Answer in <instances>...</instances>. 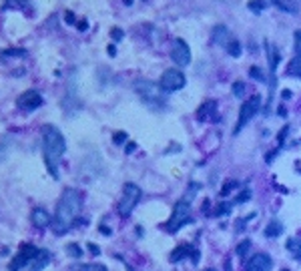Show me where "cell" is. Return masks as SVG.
Instances as JSON below:
<instances>
[{"label":"cell","mask_w":301,"mask_h":271,"mask_svg":"<svg viewBox=\"0 0 301 271\" xmlns=\"http://www.w3.org/2000/svg\"><path fill=\"white\" fill-rule=\"evenodd\" d=\"M185 257H193V263H197V259H199V251H197L193 245L181 243V245L171 253V261H173V263H179V261L185 259Z\"/></svg>","instance_id":"12"},{"label":"cell","mask_w":301,"mask_h":271,"mask_svg":"<svg viewBox=\"0 0 301 271\" xmlns=\"http://www.w3.org/2000/svg\"><path fill=\"white\" fill-rule=\"evenodd\" d=\"M273 261L267 253H255L247 263H245V271H271Z\"/></svg>","instance_id":"11"},{"label":"cell","mask_w":301,"mask_h":271,"mask_svg":"<svg viewBox=\"0 0 301 271\" xmlns=\"http://www.w3.org/2000/svg\"><path fill=\"white\" fill-rule=\"evenodd\" d=\"M89 249H91V253H95V255H99V247H95V245H93V243H91V245H89Z\"/></svg>","instance_id":"35"},{"label":"cell","mask_w":301,"mask_h":271,"mask_svg":"<svg viewBox=\"0 0 301 271\" xmlns=\"http://www.w3.org/2000/svg\"><path fill=\"white\" fill-rule=\"evenodd\" d=\"M281 231H283V225H281L279 221H269L265 235H267V237H277V235H281Z\"/></svg>","instance_id":"20"},{"label":"cell","mask_w":301,"mask_h":271,"mask_svg":"<svg viewBox=\"0 0 301 271\" xmlns=\"http://www.w3.org/2000/svg\"><path fill=\"white\" fill-rule=\"evenodd\" d=\"M101 233H105V235H109V233H111V231H109V229H107V227H103V225H101Z\"/></svg>","instance_id":"36"},{"label":"cell","mask_w":301,"mask_h":271,"mask_svg":"<svg viewBox=\"0 0 301 271\" xmlns=\"http://www.w3.org/2000/svg\"><path fill=\"white\" fill-rule=\"evenodd\" d=\"M233 95H235V97H243V95H245V85H243L241 81H237V83L233 85Z\"/></svg>","instance_id":"25"},{"label":"cell","mask_w":301,"mask_h":271,"mask_svg":"<svg viewBox=\"0 0 301 271\" xmlns=\"http://www.w3.org/2000/svg\"><path fill=\"white\" fill-rule=\"evenodd\" d=\"M289 251H291V255L301 261V239H295V237H291V239H287V245H285Z\"/></svg>","instance_id":"19"},{"label":"cell","mask_w":301,"mask_h":271,"mask_svg":"<svg viewBox=\"0 0 301 271\" xmlns=\"http://www.w3.org/2000/svg\"><path fill=\"white\" fill-rule=\"evenodd\" d=\"M141 195H143V191H141L139 185L127 183V185L123 187V197L119 199V213H121L123 217H129V215L133 213V209L137 207V203L141 201Z\"/></svg>","instance_id":"5"},{"label":"cell","mask_w":301,"mask_h":271,"mask_svg":"<svg viewBox=\"0 0 301 271\" xmlns=\"http://www.w3.org/2000/svg\"><path fill=\"white\" fill-rule=\"evenodd\" d=\"M38 253H40V249H36V247L30 245V243H24V245L20 247V253H18V255L14 257V261L10 263V271H20L22 267L30 265Z\"/></svg>","instance_id":"8"},{"label":"cell","mask_w":301,"mask_h":271,"mask_svg":"<svg viewBox=\"0 0 301 271\" xmlns=\"http://www.w3.org/2000/svg\"><path fill=\"white\" fill-rule=\"evenodd\" d=\"M191 201H193V197H185V199H181V201H177V205H175V209H173V215H171V219L167 221V225H165V229L169 231V233H177L183 225H187V223H191L193 219H191Z\"/></svg>","instance_id":"3"},{"label":"cell","mask_w":301,"mask_h":271,"mask_svg":"<svg viewBox=\"0 0 301 271\" xmlns=\"http://www.w3.org/2000/svg\"><path fill=\"white\" fill-rule=\"evenodd\" d=\"M40 105H42V97H40V93H36V91H26V93H22V95L18 97V107H20L22 111H26V113L36 111Z\"/></svg>","instance_id":"10"},{"label":"cell","mask_w":301,"mask_h":271,"mask_svg":"<svg viewBox=\"0 0 301 271\" xmlns=\"http://www.w3.org/2000/svg\"><path fill=\"white\" fill-rule=\"evenodd\" d=\"M113 141H115L117 145H121V143H125V141H127V133H117Z\"/></svg>","instance_id":"31"},{"label":"cell","mask_w":301,"mask_h":271,"mask_svg":"<svg viewBox=\"0 0 301 271\" xmlns=\"http://www.w3.org/2000/svg\"><path fill=\"white\" fill-rule=\"evenodd\" d=\"M171 58L175 60V64L179 66H187L191 62V48L189 44L183 40V38H177L175 44H173V50H171Z\"/></svg>","instance_id":"9"},{"label":"cell","mask_w":301,"mask_h":271,"mask_svg":"<svg viewBox=\"0 0 301 271\" xmlns=\"http://www.w3.org/2000/svg\"><path fill=\"white\" fill-rule=\"evenodd\" d=\"M113 38H115V40H121V38H123V30L113 28Z\"/></svg>","instance_id":"33"},{"label":"cell","mask_w":301,"mask_h":271,"mask_svg":"<svg viewBox=\"0 0 301 271\" xmlns=\"http://www.w3.org/2000/svg\"><path fill=\"white\" fill-rule=\"evenodd\" d=\"M229 30H227V26H215V30H213V42H217V44H229Z\"/></svg>","instance_id":"17"},{"label":"cell","mask_w":301,"mask_h":271,"mask_svg":"<svg viewBox=\"0 0 301 271\" xmlns=\"http://www.w3.org/2000/svg\"><path fill=\"white\" fill-rule=\"evenodd\" d=\"M185 85H187L185 75H183L179 69H169V71H165L163 77H161V83H159V87H161L165 93L181 91Z\"/></svg>","instance_id":"7"},{"label":"cell","mask_w":301,"mask_h":271,"mask_svg":"<svg viewBox=\"0 0 301 271\" xmlns=\"http://www.w3.org/2000/svg\"><path fill=\"white\" fill-rule=\"evenodd\" d=\"M227 48V52L233 56V58H237V56H241V42L239 40H235V38H231L229 40V44L225 46Z\"/></svg>","instance_id":"21"},{"label":"cell","mask_w":301,"mask_h":271,"mask_svg":"<svg viewBox=\"0 0 301 271\" xmlns=\"http://www.w3.org/2000/svg\"><path fill=\"white\" fill-rule=\"evenodd\" d=\"M273 6H277L279 10L287 12V14H297L299 12V4L295 0H269Z\"/></svg>","instance_id":"16"},{"label":"cell","mask_w":301,"mask_h":271,"mask_svg":"<svg viewBox=\"0 0 301 271\" xmlns=\"http://www.w3.org/2000/svg\"><path fill=\"white\" fill-rule=\"evenodd\" d=\"M285 73H287L289 77L301 79V52L299 54H295V56L289 60V64H287V69H285Z\"/></svg>","instance_id":"18"},{"label":"cell","mask_w":301,"mask_h":271,"mask_svg":"<svg viewBox=\"0 0 301 271\" xmlns=\"http://www.w3.org/2000/svg\"><path fill=\"white\" fill-rule=\"evenodd\" d=\"M283 271H287V269H283Z\"/></svg>","instance_id":"37"},{"label":"cell","mask_w":301,"mask_h":271,"mask_svg":"<svg viewBox=\"0 0 301 271\" xmlns=\"http://www.w3.org/2000/svg\"><path fill=\"white\" fill-rule=\"evenodd\" d=\"M249 75H251L253 79H257V81H263V79H265V77H263V73H261V71H259L257 66H253V69L249 71Z\"/></svg>","instance_id":"30"},{"label":"cell","mask_w":301,"mask_h":271,"mask_svg":"<svg viewBox=\"0 0 301 271\" xmlns=\"http://www.w3.org/2000/svg\"><path fill=\"white\" fill-rule=\"evenodd\" d=\"M135 91L139 93V97L149 105V107H155V109H159V107H165V97H163V89L159 87V85H155V83H149V81H139L137 85H135Z\"/></svg>","instance_id":"4"},{"label":"cell","mask_w":301,"mask_h":271,"mask_svg":"<svg viewBox=\"0 0 301 271\" xmlns=\"http://www.w3.org/2000/svg\"><path fill=\"white\" fill-rule=\"evenodd\" d=\"M235 187H237V181H229V183L221 189V197H227V195H229V191H233Z\"/></svg>","instance_id":"26"},{"label":"cell","mask_w":301,"mask_h":271,"mask_svg":"<svg viewBox=\"0 0 301 271\" xmlns=\"http://www.w3.org/2000/svg\"><path fill=\"white\" fill-rule=\"evenodd\" d=\"M295 50H297V54L301 52V30L295 32Z\"/></svg>","instance_id":"32"},{"label":"cell","mask_w":301,"mask_h":271,"mask_svg":"<svg viewBox=\"0 0 301 271\" xmlns=\"http://www.w3.org/2000/svg\"><path fill=\"white\" fill-rule=\"evenodd\" d=\"M66 251H68V255H72V257H81V255H83V251H81L74 243H70V245L66 247Z\"/></svg>","instance_id":"27"},{"label":"cell","mask_w":301,"mask_h":271,"mask_svg":"<svg viewBox=\"0 0 301 271\" xmlns=\"http://www.w3.org/2000/svg\"><path fill=\"white\" fill-rule=\"evenodd\" d=\"M259 109H261V97L259 95H255V97H251V99H247L243 105H241V113H239V121H237V125H235V131H233V135H239V131L259 113Z\"/></svg>","instance_id":"6"},{"label":"cell","mask_w":301,"mask_h":271,"mask_svg":"<svg viewBox=\"0 0 301 271\" xmlns=\"http://www.w3.org/2000/svg\"><path fill=\"white\" fill-rule=\"evenodd\" d=\"M4 159H6V147L0 145V161H4Z\"/></svg>","instance_id":"34"},{"label":"cell","mask_w":301,"mask_h":271,"mask_svg":"<svg viewBox=\"0 0 301 271\" xmlns=\"http://www.w3.org/2000/svg\"><path fill=\"white\" fill-rule=\"evenodd\" d=\"M249 199H251V191H243V193L235 199V203H247Z\"/></svg>","instance_id":"28"},{"label":"cell","mask_w":301,"mask_h":271,"mask_svg":"<svg viewBox=\"0 0 301 271\" xmlns=\"http://www.w3.org/2000/svg\"><path fill=\"white\" fill-rule=\"evenodd\" d=\"M197 117L199 121H217V101H207L205 105L199 107L197 111Z\"/></svg>","instance_id":"13"},{"label":"cell","mask_w":301,"mask_h":271,"mask_svg":"<svg viewBox=\"0 0 301 271\" xmlns=\"http://www.w3.org/2000/svg\"><path fill=\"white\" fill-rule=\"evenodd\" d=\"M42 147H44L42 153H44L46 167H48L50 175L54 179H58V161H60V157L66 151L64 137H62V133L56 127L46 125V127H42Z\"/></svg>","instance_id":"2"},{"label":"cell","mask_w":301,"mask_h":271,"mask_svg":"<svg viewBox=\"0 0 301 271\" xmlns=\"http://www.w3.org/2000/svg\"><path fill=\"white\" fill-rule=\"evenodd\" d=\"M32 225L38 227V229H44L46 225H50V215H48V211L42 209V207H36V209L32 211Z\"/></svg>","instance_id":"14"},{"label":"cell","mask_w":301,"mask_h":271,"mask_svg":"<svg viewBox=\"0 0 301 271\" xmlns=\"http://www.w3.org/2000/svg\"><path fill=\"white\" fill-rule=\"evenodd\" d=\"M249 249H251V241H249V239H245V241H241V243L237 245V255H239V257H245Z\"/></svg>","instance_id":"23"},{"label":"cell","mask_w":301,"mask_h":271,"mask_svg":"<svg viewBox=\"0 0 301 271\" xmlns=\"http://www.w3.org/2000/svg\"><path fill=\"white\" fill-rule=\"evenodd\" d=\"M74 271H109L101 263H85V265H74Z\"/></svg>","instance_id":"22"},{"label":"cell","mask_w":301,"mask_h":271,"mask_svg":"<svg viewBox=\"0 0 301 271\" xmlns=\"http://www.w3.org/2000/svg\"><path fill=\"white\" fill-rule=\"evenodd\" d=\"M265 2H267V0H251V2H249V10H253V12H261V10L267 6Z\"/></svg>","instance_id":"24"},{"label":"cell","mask_w":301,"mask_h":271,"mask_svg":"<svg viewBox=\"0 0 301 271\" xmlns=\"http://www.w3.org/2000/svg\"><path fill=\"white\" fill-rule=\"evenodd\" d=\"M229 209H231V203H223V205L217 207V213H215V215H227Z\"/></svg>","instance_id":"29"},{"label":"cell","mask_w":301,"mask_h":271,"mask_svg":"<svg viewBox=\"0 0 301 271\" xmlns=\"http://www.w3.org/2000/svg\"><path fill=\"white\" fill-rule=\"evenodd\" d=\"M48 261H50V253L48 251H44V249H40V253L34 257V261L28 265V271H40L44 269L46 265H48Z\"/></svg>","instance_id":"15"},{"label":"cell","mask_w":301,"mask_h":271,"mask_svg":"<svg viewBox=\"0 0 301 271\" xmlns=\"http://www.w3.org/2000/svg\"><path fill=\"white\" fill-rule=\"evenodd\" d=\"M79 211H81V193L77 189H64V193L58 201L56 213H54V221H52L54 233H58V235L66 233L72 227V223L77 221Z\"/></svg>","instance_id":"1"}]
</instances>
